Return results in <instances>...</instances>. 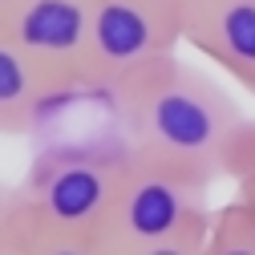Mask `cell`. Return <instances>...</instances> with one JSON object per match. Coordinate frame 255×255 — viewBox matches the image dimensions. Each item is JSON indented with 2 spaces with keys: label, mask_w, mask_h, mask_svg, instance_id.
<instances>
[{
  "label": "cell",
  "mask_w": 255,
  "mask_h": 255,
  "mask_svg": "<svg viewBox=\"0 0 255 255\" xmlns=\"http://www.w3.org/2000/svg\"><path fill=\"white\" fill-rule=\"evenodd\" d=\"M126 146H57L16 186V219L61 235H102Z\"/></svg>",
  "instance_id": "cell-3"
},
{
  "label": "cell",
  "mask_w": 255,
  "mask_h": 255,
  "mask_svg": "<svg viewBox=\"0 0 255 255\" xmlns=\"http://www.w3.org/2000/svg\"><path fill=\"white\" fill-rule=\"evenodd\" d=\"M150 4H158V8H166V12H174V16H182V12H186V4H190V0H150Z\"/></svg>",
  "instance_id": "cell-14"
},
{
  "label": "cell",
  "mask_w": 255,
  "mask_h": 255,
  "mask_svg": "<svg viewBox=\"0 0 255 255\" xmlns=\"http://www.w3.org/2000/svg\"><path fill=\"white\" fill-rule=\"evenodd\" d=\"M53 98H61L53 81L0 33V138L28 134Z\"/></svg>",
  "instance_id": "cell-7"
},
{
  "label": "cell",
  "mask_w": 255,
  "mask_h": 255,
  "mask_svg": "<svg viewBox=\"0 0 255 255\" xmlns=\"http://www.w3.org/2000/svg\"><path fill=\"white\" fill-rule=\"evenodd\" d=\"M110 98L122 118V146L130 154L190 170L207 182L223 178L227 146L247 118L211 73L186 65L178 53L158 57Z\"/></svg>",
  "instance_id": "cell-1"
},
{
  "label": "cell",
  "mask_w": 255,
  "mask_h": 255,
  "mask_svg": "<svg viewBox=\"0 0 255 255\" xmlns=\"http://www.w3.org/2000/svg\"><path fill=\"white\" fill-rule=\"evenodd\" d=\"M93 4L98 0H12L0 16V33L53 81L57 93H69L85 85Z\"/></svg>",
  "instance_id": "cell-5"
},
{
  "label": "cell",
  "mask_w": 255,
  "mask_h": 255,
  "mask_svg": "<svg viewBox=\"0 0 255 255\" xmlns=\"http://www.w3.org/2000/svg\"><path fill=\"white\" fill-rule=\"evenodd\" d=\"M207 235L195 239H178V243H162V247H146V251H126V255H203Z\"/></svg>",
  "instance_id": "cell-11"
},
{
  "label": "cell",
  "mask_w": 255,
  "mask_h": 255,
  "mask_svg": "<svg viewBox=\"0 0 255 255\" xmlns=\"http://www.w3.org/2000/svg\"><path fill=\"white\" fill-rule=\"evenodd\" d=\"M231 211H235V219H239V227H243V235L255 243V203H243V199H231Z\"/></svg>",
  "instance_id": "cell-13"
},
{
  "label": "cell",
  "mask_w": 255,
  "mask_h": 255,
  "mask_svg": "<svg viewBox=\"0 0 255 255\" xmlns=\"http://www.w3.org/2000/svg\"><path fill=\"white\" fill-rule=\"evenodd\" d=\"M211 186L215 182L190 170L126 150L118 190L98 239L110 247V255H126V251H146V247L207 235L215 219Z\"/></svg>",
  "instance_id": "cell-2"
},
{
  "label": "cell",
  "mask_w": 255,
  "mask_h": 255,
  "mask_svg": "<svg viewBox=\"0 0 255 255\" xmlns=\"http://www.w3.org/2000/svg\"><path fill=\"white\" fill-rule=\"evenodd\" d=\"M223 178L235 182V199L255 203V118H243L227 146V162H223Z\"/></svg>",
  "instance_id": "cell-9"
},
{
  "label": "cell",
  "mask_w": 255,
  "mask_h": 255,
  "mask_svg": "<svg viewBox=\"0 0 255 255\" xmlns=\"http://www.w3.org/2000/svg\"><path fill=\"white\" fill-rule=\"evenodd\" d=\"M203 255H255V243L243 235L231 203H223V207L215 211L211 231H207V243H203Z\"/></svg>",
  "instance_id": "cell-10"
},
{
  "label": "cell",
  "mask_w": 255,
  "mask_h": 255,
  "mask_svg": "<svg viewBox=\"0 0 255 255\" xmlns=\"http://www.w3.org/2000/svg\"><path fill=\"white\" fill-rule=\"evenodd\" d=\"M8 4H12V0H0V16H4V12H8Z\"/></svg>",
  "instance_id": "cell-15"
},
{
  "label": "cell",
  "mask_w": 255,
  "mask_h": 255,
  "mask_svg": "<svg viewBox=\"0 0 255 255\" xmlns=\"http://www.w3.org/2000/svg\"><path fill=\"white\" fill-rule=\"evenodd\" d=\"M182 45L215 61L255 98V0H190Z\"/></svg>",
  "instance_id": "cell-6"
},
{
  "label": "cell",
  "mask_w": 255,
  "mask_h": 255,
  "mask_svg": "<svg viewBox=\"0 0 255 255\" xmlns=\"http://www.w3.org/2000/svg\"><path fill=\"white\" fill-rule=\"evenodd\" d=\"M12 211H16V186L0 182V239H4L8 223H12Z\"/></svg>",
  "instance_id": "cell-12"
},
{
  "label": "cell",
  "mask_w": 255,
  "mask_h": 255,
  "mask_svg": "<svg viewBox=\"0 0 255 255\" xmlns=\"http://www.w3.org/2000/svg\"><path fill=\"white\" fill-rule=\"evenodd\" d=\"M0 255H110V247L93 235H61L45 227H28L12 211V223L0 239Z\"/></svg>",
  "instance_id": "cell-8"
},
{
  "label": "cell",
  "mask_w": 255,
  "mask_h": 255,
  "mask_svg": "<svg viewBox=\"0 0 255 255\" xmlns=\"http://www.w3.org/2000/svg\"><path fill=\"white\" fill-rule=\"evenodd\" d=\"M182 45V16L150 4V0H98L89 24L85 85L114 93L134 73L170 57Z\"/></svg>",
  "instance_id": "cell-4"
}]
</instances>
